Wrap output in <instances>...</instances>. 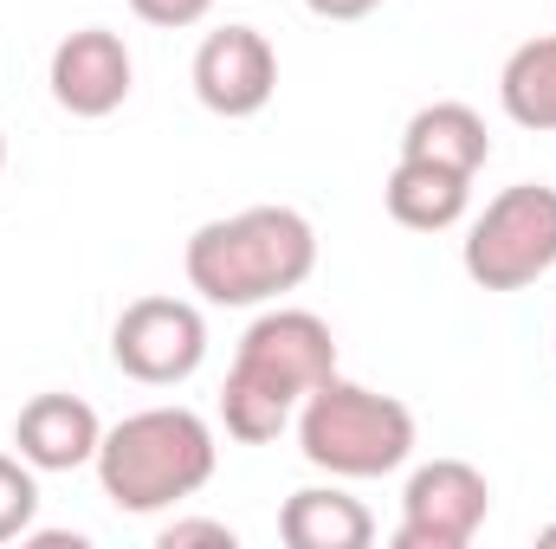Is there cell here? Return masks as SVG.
Returning <instances> with one entry per match:
<instances>
[{"label": "cell", "instance_id": "cell-1", "mask_svg": "<svg viewBox=\"0 0 556 549\" xmlns=\"http://www.w3.org/2000/svg\"><path fill=\"white\" fill-rule=\"evenodd\" d=\"M337 375V336L317 310L273 304L247 323L227 388H220V426L240 446H273L278 433L298 420L304 395Z\"/></svg>", "mask_w": 556, "mask_h": 549}, {"label": "cell", "instance_id": "cell-2", "mask_svg": "<svg viewBox=\"0 0 556 549\" xmlns=\"http://www.w3.org/2000/svg\"><path fill=\"white\" fill-rule=\"evenodd\" d=\"M181 272H188V291H201V304H220V310L278 304L317 272V227L298 207H240L188 233Z\"/></svg>", "mask_w": 556, "mask_h": 549}, {"label": "cell", "instance_id": "cell-3", "mask_svg": "<svg viewBox=\"0 0 556 549\" xmlns=\"http://www.w3.org/2000/svg\"><path fill=\"white\" fill-rule=\"evenodd\" d=\"M220 465L214 426L194 408H137L104 426L98 446V485L124 518H155L194 491H207Z\"/></svg>", "mask_w": 556, "mask_h": 549}, {"label": "cell", "instance_id": "cell-4", "mask_svg": "<svg viewBox=\"0 0 556 549\" xmlns=\"http://www.w3.org/2000/svg\"><path fill=\"white\" fill-rule=\"evenodd\" d=\"M291 426H298V452L330 478H389L420 446L415 408L395 395H376L350 375L317 382Z\"/></svg>", "mask_w": 556, "mask_h": 549}, {"label": "cell", "instance_id": "cell-5", "mask_svg": "<svg viewBox=\"0 0 556 549\" xmlns=\"http://www.w3.org/2000/svg\"><path fill=\"white\" fill-rule=\"evenodd\" d=\"M459 266L479 291H525L556 272V188L518 181L485 201V214L466 227Z\"/></svg>", "mask_w": 556, "mask_h": 549}, {"label": "cell", "instance_id": "cell-6", "mask_svg": "<svg viewBox=\"0 0 556 549\" xmlns=\"http://www.w3.org/2000/svg\"><path fill=\"white\" fill-rule=\"evenodd\" d=\"M111 362L142 388H181L207 362V317L188 297H137L111 323Z\"/></svg>", "mask_w": 556, "mask_h": 549}, {"label": "cell", "instance_id": "cell-7", "mask_svg": "<svg viewBox=\"0 0 556 549\" xmlns=\"http://www.w3.org/2000/svg\"><path fill=\"white\" fill-rule=\"evenodd\" d=\"M492 518V478L472 459H427L402 485L395 549H466Z\"/></svg>", "mask_w": 556, "mask_h": 549}, {"label": "cell", "instance_id": "cell-8", "mask_svg": "<svg viewBox=\"0 0 556 549\" xmlns=\"http://www.w3.org/2000/svg\"><path fill=\"white\" fill-rule=\"evenodd\" d=\"M188 78H194L201 111H214L227 124H247V117H260L278 98V52L260 26L233 20V26H214L194 46V72Z\"/></svg>", "mask_w": 556, "mask_h": 549}, {"label": "cell", "instance_id": "cell-9", "mask_svg": "<svg viewBox=\"0 0 556 549\" xmlns=\"http://www.w3.org/2000/svg\"><path fill=\"white\" fill-rule=\"evenodd\" d=\"M46 85H52V104L65 117H117L130 104V85H137V59L124 46V33L111 26H78L52 46V65H46Z\"/></svg>", "mask_w": 556, "mask_h": 549}, {"label": "cell", "instance_id": "cell-10", "mask_svg": "<svg viewBox=\"0 0 556 549\" xmlns=\"http://www.w3.org/2000/svg\"><path fill=\"white\" fill-rule=\"evenodd\" d=\"M13 446L33 472H78V465H98V446H104V420L85 395H33L20 420H13Z\"/></svg>", "mask_w": 556, "mask_h": 549}, {"label": "cell", "instance_id": "cell-11", "mask_svg": "<svg viewBox=\"0 0 556 549\" xmlns=\"http://www.w3.org/2000/svg\"><path fill=\"white\" fill-rule=\"evenodd\" d=\"M382 207H389V220L408 227V233H446V227H459L466 207H472V175L402 155L395 175H389V188H382Z\"/></svg>", "mask_w": 556, "mask_h": 549}, {"label": "cell", "instance_id": "cell-12", "mask_svg": "<svg viewBox=\"0 0 556 549\" xmlns=\"http://www.w3.org/2000/svg\"><path fill=\"white\" fill-rule=\"evenodd\" d=\"M278 537L291 549H369L376 544V518L343 485H304V491H291L278 505Z\"/></svg>", "mask_w": 556, "mask_h": 549}, {"label": "cell", "instance_id": "cell-13", "mask_svg": "<svg viewBox=\"0 0 556 549\" xmlns=\"http://www.w3.org/2000/svg\"><path fill=\"white\" fill-rule=\"evenodd\" d=\"M402 155L415 162H440V168H459V175H479L492 162V137H485V117L459 98H440V104H420L402 130Z\"/></svg>", "mask_w": 556, "mask_h": 549}, {"label": "cell", "instance_id": "cell-14", "mask_svg": "<svg viewBox=\"0 0 556 549\" xmlns=\"http://www.w3.org/2000/svg\"><path fill=\"white\" fill-rule=\"evenodd\" d=\"M498 104L518 130H538V137H556V33L544 39H525L505 72H498Z\"/></svg>", "mask_w": 556, "mask_h": 549}, {"label": "cell", "instance_id": "cell-15", "mask_svg": "<svg viewBox=\"0 0 556 549\" xmlns=\"http://www.w3.org/2000/svg\"><path fill=\"white\" fill-rule=\"evenodd\" d=\"M39 518V472L20 452H0V544H26Z\"/></svg>", "mask_w": 556, "mask_h": 549}, {"label": "cell", "instance_id": "cell-16", "mask_svg": "<svg viewBox=\"0 0 556 549\" xmlns=\"http://www.w3.org/2000/svg\"><path fill=\"white\" fill-rule=\"evenodd\" d=\"M162 549H194V544H214V549H233L240 544V531L233 524H220V518H175V524H162Z\"/></svg>", "mask_w": 556, "mask_h": 549}, {"label": "cell", "instance_id": "cell-17", "mask_svg": "<svg viewBox=\"0 0 556 549\" xmlns=\"http://www.w3.org/2000/svg\"><path fill=\"white\" fill-rule=\"evenodd\" d=\"M130 13H137L142 26H162V33H188V26H201V20L214 13V0H130Z\"/></svg>", "mask_w": 556, "mask_h": 549}, {"label": "cell", "instance_id": "cell-18", "mask_svg": "<svg viewBox=\"0 0 556 549\" xmlns=\"http://www.w3.org/2000/svg\"><path fill=\"white\" fill-rule=\"evenodd\" d=\"M304 7H311L317 20H369L382 0H304Z\"/></svg>", "mask_w": 556, "mask_h": 549}, {"label": "cell", "instance_id": "cell-19", "mask_svg": "<svg viewBox=\"0 0 556 549\" xmlns=\"http://www.w3.org/2000/svg\"><path fill=\"white\" fill-rule=\"evenodd\" d=\"M538 544H556V524H544V531H538Z\"/></svg>", "mask_w": 556, "mask_h": 549}, {"label": "cell", "instance_id": "cell-20", "mask_svg": "<svg viewBox=\"0 0 556 549\" xmlns=\"http://www.w3.org/2000/svg\"><path fill=\"white\" fill-rule=\"evenodd\" d=\"M0 168H7V137H0Z\"/></svg>", "mask_w": 556, "mask_h": 549}]
</instances>
